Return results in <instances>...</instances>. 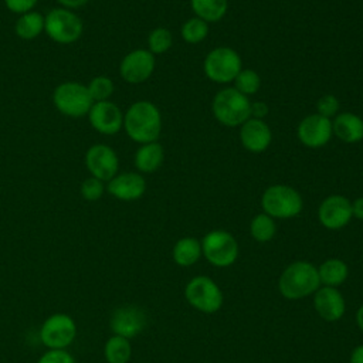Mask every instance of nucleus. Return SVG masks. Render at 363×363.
<instances>
[{"label":"nucleus","mask_w":363,"mask_h":363,"mask_svg":"<svg viewBox=\"0 0 363 363\" xmlns=\"http://www.w3.org/2000/svg\"><path fill=\"white\" fill-rule=\"evenodd\" d=\"M123 129L136 143L156 142L162 130V115L150 101H136L123 113Z\"/></svg>","instance_id":"f257e3e1"},{"label":"nucleus","mask_w":363,"mask_h":363,"mask_svg":"<svg viewBox=\"0 0 363 363\" xmlns=\"http://www.w3.org/2000/svg\"><path fill=\"white\" fill-rule=\"evenodd\" d=\"M320 286L318 267L305 259L288 264L279 275L278 291L289 301H299L315 294Z\"/></svg>","instance_id":"f03ea898"},{"label":"nucleus","mask_w":363,"mask_h":363,"mask_svg":"<svg viewBox=\"0 0 363 363\" xmlns=\"http://www.w3.org/2000/svg\"><path fill=\"white\" fill-rule=\"evenodd\" d=\"M211 111L221 125L235 128L251 118V102L234 86H227L214 95Z\"/></svg>","instance_id":"7ed1b4c3"},{"label":"nucleus","mask_w":363,"mask_h":363,"mask_svg":"<svg viewBox=\"0 0 363 363\" xmlns=\"http://www.w3.org/2000/svg\"><path fill=\"white\" fill-rule=\"evenodd\" d=\"M262 213L272 218H292L303 208V200L298 190L288 184H272L261 196Z\"/></svg>","instance_id":"20e7f679"},{"label":"nucleus","mask_w":363,"mask_h":363,"mask_svg":"<svg viewBox=\"0 0 363 363\" xmlns=\"http://www.w3.org/2000/svg\"><path fill=\"white\" fill-rule=\"evenodd\" d=\"M82 31L84 23L74 10L55 7L44 16V33L57 44H74L81 38Z\"/></svg>","instance_id":"39448f33"},{"label":"nucleus","mask_w":363,"mask_h":363,"mask_svg":"<svg viewBox=\"0 0 363 363\" xmlns=\"http://www.w3.org/2000/svg\"><path fill=\"white\" fill-rule=\"evenodd\" d=\"M54 108L69 118H81L88 115L94 101L86 85L77 81H65L58 84L52 91Z\"/></svg>","instance_id":"423d86ee"},{"label":"nucleus","mask_w":363,"mask_h":363,"mask_svg":"<svg viewBox=\"0 0 363 363\" xmlns=\"http://www.w3.org/2000/svg\"><path fill=\"white\" fill-rule=\"evenodd\" d=\"M184 298L190 306L203 313L220 311L224 302L221 288L207 275L193 277L184 286Z\"/></svg>","instance_id":"0eeeda50"},{"label":"nucleus","mask_w":363,"mask_h":363,"mask_svg":"<svg viewBox=\"0 0 363 363\" xmlns=\"http://www.w3.org/2000/svg\"><path fill=\"white\" fill-rule=\"evenodd\" d=\"M201 254L216 268L231 267L238 258V242L224 230H213L201 238Z\"/></svg>","instance_id":"6e6552de"},{"label":"nucleus","mask_w":363,"mask_h":363,"mask_svg":"<svg viewBox=\"0 0 363 363\" xmlns=\"http://www.w3.org/2000/svg\"><path fill=\"white\" fill-rule=\"evenodd\" d=\"M242 69L241 57L230 47H217L211 50L203 62L206 77L217 84H230Z\"/></svg>","instance_id":"1a4fd4ad"},{"label":"nucleus","mask_w":363,"mask_h":363,"mask_svg":"<svg viewBox=\"0 0 363 363\" xmlns=\"http://www.w3.org/2000/svg\"><path fill=\"white\" fill-rule=\"evenodd\" d=\"M77 336L75 320L67 313L50 315L40 328V340L48 349H65Z\"/></svg>","instance_id":"9d476101"},{"label":"nucleus","mask_w":363,"mask_h":363,"mask_svg":"<svg viewBox=\"0 0 363 363\" xmlns=\"http://www.w3.org/2000/svg\"><path fill=\"white\" fill-rule=\"evenodd\" d=\"M85 167L91 176L105 182H109L119 170V157L116 152L104 143H95L85 152Z\"/></svg>","instance_id":"9b49d317"},{"label":"nucleus","mask_w":363,"mask_h":363,"mask_svg":"<svg viewBox=\"0 0 363 363\" xmlns=\"http://www.w3.org/2000/svg\"><path fill=\"white\" fill-rule=\"evenodd\" d=\"M155 55L145 48L129 51L119 62V75L128 84H142L155 71Z\"/></svg>","instance_id":"f8f14e48"},{"label":"nucleus","mask_w":363,"mask_h":363,"mask_svg":"<svg viewBox=\"0 0 363 363\" xmlns=\"http://www.w3.org/2000/svg\"><path fill=\"white\" fill-rule=\"evenodd\" d=\"M147 316L143 309L136 305H123L116 308L109 319V328L113 335L132 339L143 332Z\"/></svg>","instance_id":"ddd939ff"},{"label":"nucleus","mask_w":363,"mask_h":363,"mask_svg":"<svg viewBox=\"0 0 363 363\" xmlns=\"http://www.w3.org/2000/svg\"><path fill=\"white\" fill-rule=\"evenodd\" d=\"M352 201L342 194H330L318 207V220L328 230H340L352 220Z\"/></svg>","instance_id":"4468645a"},{"label":"nucleus","mask_w":363,"mask_h":363,"mask_svg":"<svg viewBox=\"0 0 363 363\" xmlns=\"http://www.w3.org/2000/svg\"><path fill=\"white\" fill-rule=\"evenodd\" d=\"M86 116L91 126L101 135L112 136L123 129V112L112 101L94 102Z\"/></svg>","instance_id":"2eb2a0df"},{"label":"nucleus","mask_w":363,"mask_h":363,"mask_svg":"<svg viewBox=\"0 0 363 363\" xmlns=\"http://www.w3.org/2000/svg\"><path fill=\"white\" fill-rule=\"evenodd\" d=\"M332 119L325 118L319 113H311L305 116L296 129L299 142L311 149L325 146L332 138Z\"/></svg>","instance_id":"dca6fc26"},{"label":"nucleus","mask_w":363,"mask_h":363,"mask_svg":"<svg viewBox=\"0 0 363 363\" xmlns=\"http://www.w3.org/2000/svg\"><path fill=\"white\" fill-rule=\"evenodd\" d=\"M106 191L121 201L139 200L146 191V180L138 172H123L106 182Z\"/></svg>","instance_id":"f3484780"},{"label":"nucleus","mask_w":363,"mask_h":363,"mask_svg":"<svg viewBox=\"0 0 363 363\" xmlns=\"http://www.w3.org/2000/svg\"><path fill=\"white\" fill-rule=\"evenodd\" d=\"M312 296L313 308L323 320L336 322L343 318L346 312V301L337 288L320 285Z\"/></svg>","instance_id":"a211bd4d"},{"label":"nucleus","mask_w":363,"mask_h":363,"mask_svg":"<svg viewBox=\"0 0 363 363\" xmlns=\"http://www.w3.org/2000/svg\"><path fill=\"white\" fill-rule=\"evenodd\" d=\"M272 133L262 119L250 118L240 126V142L251 153H261L271 145Z\"/></svg>","instance_id":"6ab92c4d"},{"label":"nucleus","mask_w":363,"mask_h":363,"mask_svg":"<svg viewBox=\"0 0 363 363\" xmlns=\"http://www.w3.org/2000/svg\"><path fill=\"white\" fill-rule=\"evenodd\" d=\"M333 135L345 143H357L363 140V119L353 112H342L332 121Z\"/></svg>","instance_id":"aec40b11"},{"label":"nucleus","mask_w":363,"mask_h":363,"mask_svg":"<svg viewBox=\"0 0 363 363\" xmlns=\"http://www.w3.org/2000/svg\"><path fill=\"white\" fill-rule=\"evenodd\" d=\"M163 160H164V150L157 140L140 145L135 152V157H133L135 167L140 174L156 172L162 166Z\"/></svg>","instance_id":"412c9836"},{"label":"nucleus","mask_w":363,"mask_h":363,"mask_svg":"<svg viewBox=\"0 0 363 363\" xmlns=\"http://www.w3.org/2000/svg\"><path fill=\"white\" fill-rule=\"evenodd\" d=\"M320 285L339 288L349 277V267L340 258H328L318 267Z\"/></svg>","instance_id":"4be33fe9"},{"label":"nucleus","mask_w":363,"mask_h":363,"mask_svg":"<svg viewBox=\"0 0 363 363\" xmlns=\"http://www.w3.org/2000/svg\"><path fill=\"white\" fill-rule=\"evenodd\" d=\"M172 257L179 267H191L203 257L201 242L194 237H183L173 245Z\"/></svg>","instance_id":"5701e85b"},{"label":"nucleus","mask_w":363,"mask_h":363,"mask_svg":"<svg viewBox=\"0 0 363 363\" xmlns=\"http://www.w3.org/2000/svg\"><path fill=\"white\" fill-rule=\"evenodd\" d=\"M14 33L20 40L24 41L37 38L41 33H44V16L37 10L20 14L14 23Z\"/></svg>","instance_id":"b1692460"},{"label":"nucleus","mask_w":363,"mask_h":363,"mask_svg":"<svg viewBox=\"0 0 363 363\" xmlns=\"http://www.w3.org/2000/svg\"><path fill=\"white\" fill-rule=\"evenodd\" d=\"M190 6L196 17L206 23L220 21L228 9L227 0H190Z\"/></svg>","instance_id":"393cba45"},{"label":"nucleus","mask_w":363,"mask_h":363,"mask_svg":"<svg viewBox=\"0 0 363 363\" xmlns=\"http://www.w3.org/2000/svg\"><path fill=\"white\" fill-rule=\"evenodd\" d=\"M104 356L108 363H128L132 356L130 340L112 335L104 346Z\"/></svg>","instance_id":"a878e982"},{"label":"nucleus","mask_w":363,"mask_h":363,"mask_svg":"<svg viewBox=\"0 0 363 363\" xmlns=\"http://www.w3.org/2000/svg\"><path fill=\"white\" fill-rule=\"evenodd\" d=\"M250 234L258 242H268L277 234L275 218L265 213H259L252 217L250 223Z\"/></svg>","instance_id":"bb28decb"},{"label":"nucleus","mask_w":363,"mask_h":363,"mask_svg":"<svg viewBox=\"0 0 363 363\" xmlns=\"http://www.w3.org/2000/svg\"><path fill=\"white\" fill-rule=\"evenodd\" d=\"M182 38L189 44H199L208 35V23L199 17H191L183 23L180 30Z\"/></svg>","instance_id":"cd10ccee"},{"label":"nucleus","mask_w":363,"mask_h":363,"mask_svg":"<svg viewBox=\"0 0 363 363\" xmlns=\"http://www.w3.org/2000/svg\"><path fill=\"white\" fill-rule=\"evenodd\" d=\"M88 92L94 102H102L109 101L115 91L113 81L106 75H96L86 84Z\"/></svg>","instance_id":"c85d7f7f"},{"label":"nucleus","mask_w":363,"mask_h":363,"mask_svg":"<svg viewBox=\"0 0 363 363\" xmlns=\"http://www.w3.org/2000/svg\"><path fill=\"white\" fill-rule=\"evenodd\" d=\"M233 82H234V88L245 96L257 94L261 86L259 75L254 69H250V68H242L237 74V77L234 78Z\"/></svg>","instance_id":"c756f323"},{"label":"nucleus","mask_w":363,"mask_h":363,"mask_svg":"<svg viewBox=\"0 0 363 363\" xmlns=\"http://www.w3.org/2000/svg\"><path fill=\"white\" fill-rule=\"evenodd\" d=\"M172 44H173V35L170 30L164 27H157L152 30L147 35V50L153 55L164 54L166 51L170 50Z\"/></svg>","instance_id":"7c9ffc66"},{"label":"nucleus","mask_w":363,"mask_h":363,"mask_svg":"<svg viewBox=\"0 0 363 363\" xmlns=\"http://www.w3.org/2000/svg\"><path fill=\"white\" fill-rule=\"evenodd\" d=\"M105 190H106V187H105L104 182L94 176L84 179L79 186V193L86 201H98L102 197Z\"/></svg>","instance_id":"2f4dec72"},{"label":"nucleus","mask_w":363,"mask_h":363,"mask_svg":"<svg viewBox=\"0 0 363 363\" xmlns=\"http://www.w3.org/2000/svg\"><path fill=\"white\" fill-rule=\"evenodd\" d=\"M316 113L325 116V118H329L332 119L333 116L337 115V111H339V101L335 95H323L318 99L316 102Z\"/></svg>","instance_id":"473e14b6"},{"label":"nucleus","mask_w":363,"mask_h":363,"mask_svg":"<svg viewBox=\"0 0 363 363\" xmlns=\"http://www.w3.org/2000/svg\"><path fill=\"white\" fill-rule=\"evenodd\" d=\"M37 363H77L65 349H48L40 356Z\"/></svg>","instance_id":"72a5a7b5"},{"label":"nucleus","mask_w":363,"mask_h":363,"mask_svg":"<svg viewBox=\"0 0 363 363\" xmlns=\"http://www.w3.org/2000/svg\"><path fill=\"white\" fill-rule=\"evenodd\" d=\"M37 3H38V0H4L6 9L18 16L34 10Z\"/></svg>","instance_id":"f704fd0d"},{"label":"nucleus","mask_w":363,"mask_h":363,"mask_svg":"<svg viewBox=\"0 0 363 363\" xmlns=\"http://www.w3.org/2000/svg\"><path fill=\"white\" fill-rule=\"evenodd\" d=\"M268 115V105L262 101L251 102V118L264 119Z\"/></svg>","instance_id":"c9c22d12"},{"label":"nucleus","mask_w":363,"mask_h":363,"mask_svg":"<svg viewBox=\"0 0 363 363\" xmlns=\"http://www.w3.org/2000/svg\"><path fill=\"white\" fill-rule=\"evenodd\" d=\"M89 0H57V3L60 4V7L68 9V10H78L81 7H84Z\"/></svg>","instance_id":"e433bc0d"},{"label":"nucleus","mask_w":363,"mask_h":363,"mask_svg":"<svg viewBox=\"0 0 363 363\" xmlns=\"http://www.w3.org/2000/svg\"><path fill=\"white\" fill-rule=\"evenodd\" d=\"M352 216L363 221V196L352 201Z\"/></svg>","instance_id":"4c0bfd02"},{"label":"nucleus","mask_w":363,"mask_h":363,"mask_svg":"<svg viewBox=\"0 0 363 363\" xmlns=\"http://www.w3.org/2000/svg\"><path fill=\"white\" fill-rule=\"evenodd\" d=\"M349 363H363V345H357L350 352Z\"/></svg>","instance_id":"58836bf2"},{"label":"nucleus","mask_w":363,"mask_h":363,"mask_svg":"<svg viewBox=\"0 0 363 363\" xmlns=\"http://www.w3.org/2000/svg\"><path fill=\"white\" fill-rule=\"evenodd\" d=\"M356 325L363 332V305H360L356 311Z\"/></svg>","instance_id":"ea45409f"}]
</instances>
